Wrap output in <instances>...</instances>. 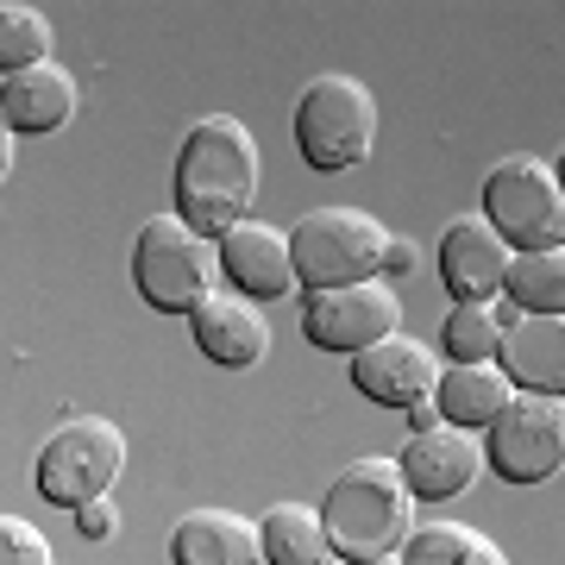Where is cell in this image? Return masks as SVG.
I'll return each mask as SVG.
<instances>
[{
	"label": "cell",
	"mask_w": 565,
	"mask_h": 565,
	"mask_svg": "<svg viewBox=\"0 0 565 565\" xmlns=\"http://www.w3.org/2000/svg\"><path fill=\"white\" fill-rule=\"evenodd\" d=\"M252 202H258V139L233 114L195 120L177 151L170 214L182 226H195L202 239H221L252 214Z\"/></svg>",
	"instance_id": "obj_1"
},
{
	"label": "cell",
	"mask_w": 565,
	"mask_h": 565,
	"mask_svg": "<svg viewBox=\"0 0 565 565\" xmlns=\"http://www.w3.org/2000/svg\"><path fill=\"white\" fill-rule=\"evenodd\" d=\"M321 527L345 565L396 559L415 534V497H408L396 459H359L321 497Z\"/></svg>",
	"instance_id": "obj_2"
},
{
	"label": "cell",
	"mask_w": 565,
	"mask_h": 565,
	"mask_svg": "<svg viewBox=\"0 0 565 565\" xmlns=\"http://www.w3.org/2000/svg\"><path fill=\"white\" fill-rule=\"evenodd\" d=\"M289 252H296L302 289H352V282L384 277L390 233H384V221L364 214V207H315V214L296 221Z\"/></svg>",
	"instance_id": "obj_3"
},
{
	"label": "cell",
	"mask_w": 565,
	"mask_h": 565,
	"mask_svg": "<svg viewBox=\"0 0 565 565\" xmlns=\"http://www.w3.org/2000/svg\"><path fill=\"white\" fill-rule=\"evenodd\" d=\"M214 270H221V245L182 226L177 214H151L132 239V282L163 315H195L214 296Z\"/></svg>",
	"instance_id": "obj_4"
},
{
	"label": "cell",
	"mask_w": 565,
	"mask_h": 565,
	"mask_svg": "<svg viewBox=\"0 0 565 565\" xmlns=\"http://www.w3.org/2000/svg\"><path fill=\"white\" fill-rule=\"evenodd\" d=\"M371 139H377V102L371 88L352 76H315L296 102V151L315 170H352V163L371 158Z\"/></svg>",
	"instance_id": "obj_5"
},
{
	"label": "cell",
	"mask_w": 565,
	"mask_h": 565,
	"mask_svg": "<svg viewBox=\"0 0 565 565\" xmlns=\"http://www.w3.org/2000/svg\"><path fill=\"white\" fill-rule=\"evenodd\" d=\"M484 221L509 239V252H559L565 245V189L553 163L503 158L484 177Z\"/></svg>",
	"instance_id": "obj_6"
},
{
	"label": "cell",
	"mask_w": 565,
	"mask_h": 565,
	"mask_svg": "<svg viewBox=\"0 0 565 565\" xmlns=\"http://www.w3.org/2000/svg\"><path fill=\"white\" fill-rule=\"evenodd\" d=\"M126 471V440L114 422H95V415H76V422H63L51 440L39 446V465H32V478H39V497L57 509H82L107 497L114 478Z\"/></svg>",
	"instance_id": "obj_7"
},
{
	"label": "cell",
	"mask_w": 565,
	"mask_h": 565,
	"mask_svg": "<svg viewBox=\"0 0 565 565\" xmlns=\"http://www.w3.org/2000/svg\"><path fill=\"white\" fill-rule=\"evenodd\" d=\"M484 465H497L503 484H546L565 465V403L515 390L503 415L484 427Z\"/></svg>",
	"instance_id": "obj_8"
},
{
	"label": "cell",
	"mask_w": 565,
	"mask_h": 565,
	"mask_svg": "<svg viewBox=\"0 0 565 565\" xmlns=\"http://www.w3.org/2000/svg\"><path fill=\"white\" fill-rule=\"evenodd\" d=\"M396 321H403V302H396V289H390L384 277L352 282V289H308V302H302L308 345L345 352V359H359V352H371L377 340H390Z\"/></svg>",
	"instance_id": "obj_9"
},
{
	"label": "cell",
	"mask_w": 565,
	"mask_h": 565,
	"mask_svg": "<svg viewBox=\"0 0 565 565\" xmlns=\"http://www.w3.org/2000/svg\"><path fill=\"white\" fill-rule=\"evenodd\" d=\"M352 384H359V396H371V403L422 415V408H434L440 364H434V352H427L422 340L390 333V340H377L371 352H359V359H352Z\"/></svg>",
	"instance_id": "obj_10"
},
{
	"label": "cell",
	"mask_w": 565,
	"mask_h": 565,
	"mask_svg": "<svg viewBox=\"0 0 565 565\" xmlns=\"http://www.w3.org/2000/svg\"><path fill=\"white\" fill-rule=\"evenodd\" d=\"M478 465H484V452H478V440H471L465 427L434 422V427H422V434H408L396 471H403V484H408L415 503H452L459 490H471Z\"/></svg>",
	"instance_id": "obj_11"
},
{
	"label": "cell",
	"mask_w": 565,
	"mask_h": 565,
	"mask_svg": "<svg viewBox=\"0 0 565 565\" xmlns=\"http://www.w3.org/2000/svg\"><path fill=\"white\" fill-rule=\"evenodd\" d=\"M509 264H515V252L484 214H465L440 233V282L452 302H490L509 282Z\"/></svg>",
	"instance_id": "obj_12"
},
{
	"label": "cell",
	"mask_w": 565,
	"mask_h": 565,
	"mask_svg": "<svg viewBox=\"0 0 565 565\" xmlns=\"http://www.w3.org/2000/svg\"><path fill=\"white\" fill-rule=\"evenodd\" d=\"M221 270L233 277L245 302H277L296 289V252H289V233H277L270 221H239L233 233H221Z\"/></svg>",
	"instance_id": "obj_13"
},
{
	"label": "cell",
	"mask_w": 565,
	"mask_h": 565,
	"mask_svg": "<svg viewBox=\"0 0 565 565\" xmlns=\"http://www.w3.org/2000/svg\"><path fill=\"white\" fill-rule=\"evenodd\" d=\"M497 364H503V377L515 390L565 403V315H515Z\"/></svg>",
	"instance_id": "obj_14"
},
{
	"label": "cell",
	"mask_w": 565,
	"mask_h": 565,
	"mask_svg": "<svg viewBox=\"0 0 565 565\" xmlns=\"http://www.w3.org/2000/svg\"><path fill=\"white\" fill-rule=\"evenodd\" d=\"M189 333L202 345V359L226 364V371H252V364H264V352H270V327H264V315L245 302V296H207V302L189 315Z\"/></svg>",
	"instance_id": "obj_15"
},
{
	"label": "cell",
	"mask_w": 565,
	"mask_h": 565,
	"mask_svg": "<svg viewBox=\"0 0 565 565\" xmlns=\"http://www.w3.org/2000/svg\"><path fill=\"white\" fill-rule=\"evenodd\" d=\"M170 559L177 565H258L264 559L258 522H245L233 509H195L170 534Z\"/></svg>",
	"instance_id": "obj_16"
},
{
	"label": "cell",
	"mask_w": 565,
	"mask_h": 565,
	"mask_svg": "<svg viewBox=\"0 0 565 565\" xmlns=\"http://www.w3.org/2000/svg\"><path fill=\"white\" fill-rule=\"evenodd\" d=\"M0 114H7V132H57L76 120V82L63 63L20 70L0 82Z\"/></svg>",
	"instance_id": "obj_17"
},
{
	"label": "cell",
	"mask_w": 565,
	"mask_h": 565,
	"mask_svg": "<svg viewBox=\"0 0 565 565\" xmlns=\"http://www.w3.org/2000/svg\"><path fill=\"white\" fill-rule=\"evenodd\" d=\"M515 396V384L503 377V364H446L440 390H434V408H440L446 427H465L478 434L503 415V403Z\"/></svg>",
	"instance_id": "obj_18"
},
{
	"label": "cell",
	"mask_w": 565,
	"mask_h": 565,
	"mask_svg": "<svg viewBox=\"0 0 565 565\" xmlns=\"http://www.w3.org/2000/svg\"><path fill=\"white\" fill-rule=\"evenodd\" d=\"M258 541H264V565H345L327 541V527L315 509L302 503H270L258 522Z\"/></svg>",
	"instance_id": "obj_19"
},
{
	"label": "cell",
	"mask_w": 565,
	"mask_h": 565,
	"mask_svg": "<svg viewBox=\"0 0 565 565\" xmlns=\"http://www.w3.org/2000/svg\"><path fill=\"white\" fill-rule=\"evenodd\" d=\"M515 321V308H497V302H452L440 327V345L452 364H497L503 352V333Z\"/></svg>",
	"instance_id": "obj_20"
},
{
	"label": "cell",
	"mask_w": 565,
	"mask_h": 565,
	"mask_svg": "<svg viewBox=\"0 0 565 565\" xmlns=\"http://www.w3.org/2000/svg\"><path fill=\"white\" fill-rule=\"evenodd\" d=\"M403 565H509L503 546L459 522H427L403 541Z\"/></svg>",
	"instance_id": "obj_21"
},
{
	"label": "cell",
	"mask_w": 565,
	"mask_h": 565,
	"mask_svg": "<svg viewBox=\"0 0 565 565\" xmlns=\"http://www.w3.org/2000/svg\"><path fill=\"white\" fill-rule=\"evenodd\" d=\"M503 289L515 315H565V245L559 252H515Z\"/></svg>",
	"instance_id": "obj_22"
},
{
	"label": "cell",
	"mask_w": 565,
	"mask_h": 565,
	"mask_svg": "<svg viewBox=\"0 0 565 565\" xmlns=\"http://www.w3.org/2000/svg\"><path fill=\"white\" fill-rule=\"evenodd\" d=\"M0 63H7V76L51 63V25H44L39 7H25V0L0 7Z\"/></svg>",
	"instance_id": "obj_23"
},
{
	"label": "cell",
	"mask_w": 565,
	"mask_h": 565,
	"mask_svg": "<svg viewBox=\"0 0 565 565\" xmlns=\"http://www.w3.org/2000/svg\"><path fill=\"white\" fill-rule=\"evenodd\" d=\"M0 565H51V546H44V534L25 515L0 522Z\"/></svg>",
	"instance_id": "obj_24"
},
{
	"label": "cell",
	"mask_w": 565,
	"mask_h": 565,
	"mask_svg": "<svg viewBox=\"0 0 565 565\" xmlns=\"http://www.w3.org/2000/svg\"><path fill=\"white\" fill-rule=\"evenodd\" d=\"M76 527L88 534V541H107V534H114V503H107V497L82 503V509H76Z\"/></svg>",
	"instance_id": "obj_25"
},
{
	"label": "cell",
	"mask_w": 565,
	"mask_h": 565,
	"mask_svg": "<svg viewBox=\"0 0 565 565\" xmlns=\"http://www.w3.org/2000/svg\"><path fill=\"white\" fill-rule=\"evenodd\" d=\"M415 270V239H396L390 233V252H384V277H408Z\"/></svg>",
	"instance_id": "obj_26"
},
{
	"label": "cell",
	"mask_w": 565,
	"mask_h": 565,
	"mask_svg": "<svg viewBox=\"0 0 565 565\" xmlns=\"http://www.w3.org/2000/svg\"><path fill=\"white\" fill-rule=\"evenodd\" d=\"M553 177H559V189H565V151H559V158H553Z\"/></svg>",
	"instance_id": "obj_27"
},
{
	"label": "cell",
	"mask_w": 565,
	"mask_h": 565,
	"mask_svg": "<svg viewBox=\"0 0 565 565\" xmlns=\"http://www.w3.org/2000/svg\"><path fill=\"white\" fill-rule=\"evenodd\" d=\"M364 565H403V559H364Z\"/></svg>",
	"instance_id": "obj_28"
}]
</instances>
